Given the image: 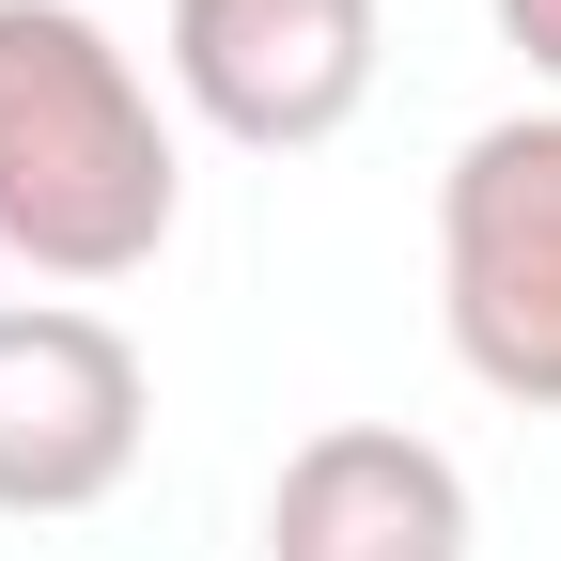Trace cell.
<instances>
[{
    "instance_id": "1",
    "label": "cell",
    "mask_w": 561,
    "mask_h": 561,
    "mask_svg": "<svg viewBox=\"0 0 561 561\" xmlns=\"http://www.w3.org/2000/svg\"><path fill=\"white\" fill-rule=\"evenodd\" d=\"M187 219V140L94 0H0V250L47 297H110Z\"/></svg>"
},
{
    "instance_id": "2",
    "label": "cell",
    "mask_w": 561,
    "mask_h": 561,
    "mask_svg": "<svg viewBox=\"0 0 561 561\" xmlns=\"http://www.w3.org/2000/svg\"><path fill=\"white\" fill-rule=\"evenodd\" d=\"M437 328L468 390L561 421V110H500L437 172Z\"/></svg>"
},
{
    "instance_id": "3",
    "label": "cell",
    "mask_w": 561,
    "mask_h": 561,
    "mask_svg": "<svg viewBox=\"0 0 561 561\" xmlns=\"http://www.w3.org/2000/svg\"><path fill=\"white\" fill-rule=\"evenodd\" d=\"M157 375L94 297H0V515H94L140 483Z\"/></svg>"
},
{
    "instance_id": "4",
    "label": "cell",
    "mask_w": 561,
    "mask_h": 561,
    "mask_svg": "<svg viewBox=\"0 0 561 561\" xmlns=\"http://www.w3.org/2000/svg\"><path fill=\"white\" fill-rule=\"evenodd\" d=\"M172 94L234 140V157H312L375 110L390 16L375 0H172Z\"/></svg>"
},
{
    "instance_id": "5",
    "label": "cell",
    "mask_w": 561,
    "mask_h": 561,
    "mask_svg": "<svg viewBox=\"0 0 561 561\" xmlns=\"http://www.w3.org/2000/svg\"><path fill=\"white\" fill-rule=\"evenodd\" d=\"M468 468L405 421H328L265 483V561H468Z\"/></svg>"
},
{
    "instance_id": "6",
    "label": "cell",
    "mask_w": 561,
    "mask_h": 561,
    "mask_svg": "<svg viewBox=\"0 0 561 561\" xmlns=\"http://www.w3.org/2000/svg\"><path fill=\"white\" fill-rule=\"evenodd\" d=\"M500 32H515L530 79H561V0H500Z\"/></svg>"
}]
</instances>
